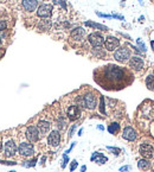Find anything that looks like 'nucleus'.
Wrapping results in <instances>:
<instances>
[{"mask_svg": "<svg viewBox=\"0 0 154 172\" xmlns=\"http://www.w3.org/2000/svg\"><path fill=\"white\" fill-rule=\"evenodd\" d=\"M145 66V62L141 57L139 56H134L129 59V68L135 70V71H141Z\"/></svg>", "mask_w": 154, "mask_h": 172, "instance_id": "6e6552de", "label": "nucleus"}, {"mask_svg": "<svg viewBox=\"0 0 154 172\" xmlns=\"http://www.w3.org/2000/svg\"><path fill=\"white\" fill-rule=\"evenodd\" d=\"M120 45V39L116 37L109 36L107 37V39H104V46L108 51H115Z\"/></svg>", "mask_w": 154, "mask_h": 172, "instance_id": "0eeeda50", "label": "nucleus"}, {"mask_svg": "<svg viewBox=\"0 0 154 172\" xmlns=\"http://www.w3.org/2000/svg\"><path fill=\"white\" fill-rule=\"evenodd\" d=\"M129 169H131V167H129V166H123V167H121V169H120V172H124V171H128V170H129Z\"/></svg>", "mask_w": 154, "mask_h": 172, "instance_id": "2f4dec72", "label": "nucleus"}, {"mask_svg": "<svg viewBox=\"0 0 154 172\" xmlns=\"http://www.w3.org/2000/svg\"><path fill=\"white\" fill-rule=\"evenodd\" d=\"M59 141H61V134H59V132H58V131H52V132L49 134V138H47L49 145L56 147V146L59 145Z\"/></svg>", "mask_w": 154, "mask_h": 172, "instance_id": "f8f14e48", "label": "nucleus"}, {"mask_svg": "<svg viewBox=\"0 0 154 172\" xmlns=\"http://www.w3.org/2000/svg\"><path fill=\"white\" fill-rule=\"evenodd\" d=\"M18 151L24 157H31L33 154V152H34L32 144H30V142H22L19 145V147H18Z\"/></svg>", "mask_w": 154, "mask_h": 172, "instance_id": "1a4fd4ad", "label": "nucleus"}, {"mask_svg": "<svg viewBox=\"0 0 154 172\" xmlns=\"http://www.w3.org/2000/svg\"><path fill=\"white\" fill-rule=\"evenodd\" d=\"M38 2H39L38 0H24L23 1V7L27 12H32L38 7Z\"/></svg>", "mask_w": 154, "mask_h": 172, "instance_id": "2eb2a0df", "label": "nucleus"}, {"mask_svg": "<svg viewBox=\"0 0 154 172\" xmlns=\"http://www.w3.org/2000/svg\"><path fill=\"white\" fill-rule=\"evenodd\" d=\"M146 87L154 91V75H148L146 77Z\"/></svg>", "mask_w": 154, "mask_h": 172, "instance_id": "412c9836", "label": "nucleus"}, {"mask_svg": "<svg viewBox=\"0 0 154 172\" xmlns=\"http://www.w3.org/2000/svg\"><path fill=\"white\" fill-rule=\"evenodd\" d=\"M119 129H120V125H119V124H116V122H114V124H111V125L108 126V132L111 133V134H115Z\"/></svg>", "mask_w": 154, "mask_h": 172, "instance_id": "5701e85b", "label": "nucleus"}, {"mask_svg": "<svg viewBox=\"0 0 154 172\" xmlns=\"http://www.w3.org/2000/svg\"><path fill=\"white\" fill-rule=\"evenodd\" d=\"M9 172H16V171H9Z\"/></svg>", "mask_w": 154, "mask_h": 172, "instance_id": "79ce46f5", "label": "nucleus"}, {"mask_svg": "<svg viewBox=\"0 0 154 172\" xmlns=\"http://www.w3.org/2000/svg\"><path fill=\"white\" fill-rule=\"evenodd\" d=\"M77 165H78V164H77L76 160L72 161V163H71V166H70V171H71V172L75 171V170H76V167H77Z\"/></svg>", "mask_w": 154, "mask_h": 172, "instance_id": "c85d7f7f", "label": "nucleus"}, {"mask_svg": "<svg viewBox=\"0 0 154 172\" xmlns=\"http://www.w3.org/2000/svg\"><path fill=\"white\" fill-rule=\"evenodd\" d=\"M88 41H89V43L91 44L94 48H100V46H102V45L104 44V38H103V36L99 32H94V33H91V34H89Z\"/></svg>", "mask_w": 154, "mask_h": 172, "instance_id": "20e7f679", "label": "nucleus"}, {"mask_svg": "<svg viewBox=\"0 0 154 172\" xmlns=\"http://www.w3.org/2000/svg\"><path fill=\"white\" fill-rule=\"evenodd\" d=\"M122 137L126 140H129V141H134L136 139V132L132 128V127H126L123 129V133H122Z\"/></svg>", "mask_w": 154, "mask_h": 172, "instance_id": "dca6fc26", "label": "nucleus"}, {"mask_svg": "<svg viewBox=\"0 0 154 172\" xmlns=\"http://www.w3.org/2000/svg\"><path fill=\"white\" fill-rule=\"evenodd\" d=\"M136 43H138V46H139V48H141V51L146 52V50H147V49H146V45L143 44L142 41H141V39H138V41H136Z\"/></svg>", "mask_w": 154, "mask_h": 172, "instance_id": "393cba45", "label": "nucleus"}, {"mask_svg": "<svg viewBox=\"0 0 154 172\" xmlns=\"http://www.w3.org/2000/svg\"><path fill=\"white\" fill-rule=\"evenodd\" d=\"M107 149H108L109 151H111V152H114V154H115V156H119V154H120V152H121V151H120V149L111 147V146H107Z\"/></svg>", "mask_w": 154, "mask_h": 172, "instance_id": "a878e982", "label": "nucleus"}, {"mask_svg": "<svg viewBox=\"0 0 154 172\" xmlns=\"http://www.w3.org/2000/svg\"><path fill=\"white\" fill-rule=\"evenodd\" d=\"M38 129H39V133L42 135H45L50 131V122H47V121H39Z\"/></svg>", "mask_w": 154, "mask_h": 172, "instance_id": "a211bd4d", "label": "nucleus"}, {"mask_svg": "<svg viewBox=\"0 0 154 172\" xmlns=\"http://www.w3.org/2000/svg\"><path fill=\"white\" fill-rule=\"evenodd\" d=\"M86 170H87V166H82V167H81V171L82 172H84Z\"/></svg>", "mask_w": 154, "mask_h": 172, "instance_id": "f704fd0d", "label": "nucleus"}, {"mask_svg": "<svg viewBox=\"0 0 154 172\" xmlns=\"http://www.w3.org/2000/svg\"><path fill=\"white\" fill-rule=\"evenodd\" d=\"M75 128H76V126H75V125H74V126H72V127L70 128V132H69V137H71V135H72V133H74Z\"/></svg>", "mask_w": 154, "mask_h": 172, "instance_id": "473e14b6", "label": "nucleus"}, {"mask_svg": "<svg viewBox=\"0 0 154 172\" xmlns=\"http://www.w3.org/2000/svg\"><path fill=\"white\" fill-rule=\"evenodd\" d=\"M139 151H140V154L145 159H151L153 157V147L149 144H142L140 146Z\"/></svg>", "mask_w": 154, "mask_h": 172, "instance_id": "9b49d317", "label": "nucleus"}, {"mask_svg": "<svg viewBox=\"0 0 154 172\" xmlns=\"http://www.w3.org/2000/svg\"><path fill=\"white\" fill-rule=\"evenodd\" d=\"M70 36H71V38H72L74 41L79 42V41H82V39L84 38V36H86V31H84V29H83V27H76L75 30H72V31H71Z\"/></svg>", "mask_w": 154, "mask_h": 172, "instance_id": "4468645a", "label": "nucleus"}, {"mask_svg": "<svg viewBox=\"0 0 154 172\" xmlns=\"http://www.w3.org/2000/svg\"><path fill=\"white\" fill-rule=\"evenodd\" d=\"M100 110L102 114H106V109H104V97L101 96L100 99Z\"/></svg>", "mask_w": 154, "mask_h": 172, "instance_id": "b1692460", "label": "nucleus"}, {"mask_svg": "<svg viewBox=\"0 0 154 172\" xmlns=\"http://www.w3.org/2000/svg\"><path fill=\"white\" fill-rule=\"evenodd\" d=\"M138 167L140 169V170H148L149 167H151V163L147 160V159H141V160L138 161Z\"/></svg>", "mask_w": 154, "mask_h": 172, "instance_id": "aec40b11", "label": "nucleus"}, {"mask_svg": "<svg viewBox=\"0 0 154 172\" xmlns=\"http://www.w3.org/2000/svg\"><path fill=\"white\" fill-rule=\"evenodd\" d=\"M97 128L101 129V131H103V126H97Z\"/></svg>", "mask_w": 154, "mask_h": 172, "instance_id": "4c0bfd02", "label": "nucleus"}, {"mask_svg": "<svg viewBox=\"0 0 154 172\" xmlns=\"http://www.w3.org/2000/svg\"><path fill=\"white\" fill-rule=\"evenodd\" d=\"M38 27H39V30H43V31L50 30V27H51V22H50V20H42V22L38 24Z\"/></svg>", "mask_w": 154, "mask_h": 172, "instance_id": "4be33fe9", "label": "nucleus"}, {"mask_svg": "<svg viewBox=\"0 0 154 172\" xmlns=\"http://www.w3.org/2000/svg\"><path fill=\"white\" fill-rule=\"evenodd\" d=\"M96 14H97L99 17H102V18H108V19L113 18V17H111V14H103V13H100V12H96Z\"/></svg>", "mask_w": 154, "mask_h": 172, "instance_id": "cd10ccee", "label": "nucleus"}, {"mask_svg": "<svg viewBox=\"0 0 154 172\" xmlns=\"http://www.w3.org/2000/svg\"><path fill=\"white\" fill-rule=\"evenodd\" d=\"M76 101L81 106L88 108V109H94L96 107V96L94 94H87L84 96L77 97Z\"/></svg>", "mask_w": 154, "mask_h": 172, "instance_id": "f03ea898", "label": "nucleus"}, {"mask_svg": "<svg viewBox=\"0 0 154 172\" xmlns=\"http://www.w3.org/2000/svg\"><path fill=\"white\" fill-rule=\"evenodd\" d=\"M138 1H139V2L141 4V5H143V2H142V1H141V0H138Z\"/></svg>", "mask_w": 154, "mask_h": 172, "instance_id": "ea45409f", "label": "nucleus"}, {"mask_svg": "<svg viewBox=\"0 0 154 172\" xmlns=\"http://www.w3.org/2000/svg\"><path fill=\"white\" fill-rule=\"evenodd\" d=\"M55 1H56V0H55Z\"/></svg>", "mask_w": 154, "mask_h": 172, "instance_id": "37998d69", "label": "nucleus"}, {"mask_svg": "<svg viewBox=\"0 0 154 172\" xmlns=\"http://www.w3.org/2000/svg\"><path fill=\"white\" fill-rule=\"evenodd\" d=\"M114 58L117 61V62H121V63H124L127 62L129 58H131V50L126 46L123 48H119L117 50H115L114 52Z\"/></svg>", "mask_w": 154, "mask_h": 172, "instance_id": "7ed1b4c3", "label": "nucleus"}, {"mask_svg": "<svg viewBox=\"0 0 154 172\" xmlns=\"http://www.w3.org/2000/svg\"><path fill=\"white\" fill-rule=\"evenodd\" d=\"M39 135H40V133H39L38 127H36V126H29L27 127V129H26V139L29 140L30 142L38 141Z\"/></svg>", "mask_w": 154, "mask_h": 172, "instance_id": "423d86ee", "label": "nucleus"}, {"mask_svg": "<svg viewBox=\"0 0 154 172\" xmlns=\"http://www.w3.org/2000/svg\"><path fill=\"white\" fill-rule=\"evenodd\" d=\"M66 115H68V118L70 119L71 121H75L77 119L81 116V108L78 107V106H70V107L68 108V110H66Z\"/></svg>", "mask_w": 154, "mask_h": 172, "instance_id": "9d476101", "label": "nucleus"}, {"mask_svg": "<svg viewBox=\"0 0 154 172\" xmlns=\"http://www.w3.org/2000/svg\"><path fill=\"white\" fill-rule=\"evenodd\" d=\"M16 152H17V146H16L14 141L13 140L7 141L6 145H5V156L7 158H10V157H13L16 154Z\"/></svg>", "mask_w": 154, "mask_h": 172, "instance_id": "ddd939ff", "label": "nucleus"}, {"mask_svg": "<svg viewBox=\"0 0 154 172\" xmlns=\"http://www.w3.org/2000/svg\"><path fill=\"white\" fill-rule=\"evenodd\" d=\"M82 132H83V129H79V132H78V135H82Z\"/></svg>", "mask_w": 154, "mask_h": 172, "instance_id": "e433bc0d", "label": "nucleus"}, {"mask_svg": "<svg viewBox=\"0 0 154 172\" xmlns=\"http://www.w3.org/2000/svg\"><path fill=\"white\" fill-rule=\"evenodd\" d=\"M0 45H1V39H0Z\"/></svg>", "mask_w": 154, "mask_h": 172, "instance_id": "a19ab883", "label": "nucleus"}, {"mask_svg": "<svg viewBox=\"0 0 154 172\" xmlns=\"http://www.w3.org/2000/svg\"><path fill=\"white\" fill-rule=\"evenodd\" d=\"M6 27H7V23H6V20H0V31L6 30Z\"/></svg>", "mask_w": 154, "mask_h": 172, "instance_id": "bb28decb", "label": "nucleus"}, {"mask_svg": "<svg viewBox=\"0 0 154 172\" xmlns=\"http://www.w3.org/2000/svg\"><path fill=\"white\" fill-rule=\"evenodd\" d=\"M63 158H64V160H63V164H62V167L64 169V167L66 166V164H68V161H69V158L66 157V154H64V156H63Z\"/></svg>", "mask_w": 154, "mask_h": 172, "instance_id": "c756f323", "label": "nucleus"}, {"mask_svg": "<svg viewBox=\"0 0 154 172\" xmlns=\"http://www.w3.org/2000/svg\"><path fill=\"white\" fill-rule=\"evenodd\" d=\"M113 18H116V19H120V20H124V17L123 16H120V14H111Z\"/></svg>", "mask_w": 154, "mask_h": 172, "instance_id": "7c9ffc66", "label": "nucleus"}, {"mask_svg": "<svg viewBox=\"0 0 154 172\" xmlns=\"http://www.w3.org/2000/svg\"><path fill=\"white\" fill-rule=\"evenodd\" d=\"M153 165H154V164H153Z\"/></svg>", "mask_w": 154, "mask_h": 172, "instance_id": "c03bdc74", "label": "nucleus"}, {"mask_svg": "<svg viewBox=\"0 0 154 172\" xmlns=\"http://www.w3.org/2000/svg\"><path fill=\"white\" fill-rule=\"evenodd\" d=\"M1 149H2V144L0 142V151H1Z\"/></svg>", "mask_w": 154, "mask_h": 172, "instance_id": "58836bf2", "label": "nucleus"}, {"mask_svg": "<svg viewBox=\"0 0 154 172\" xmlns=\"http://www.w3.org/2000/svg\"><path fill=\"white\" fill-rule=\"evenodd\" d=\"M59 2H61V5H62V6H63V9H64V10H65V9H66L65 1H64V0H59Z\"/></svg>", "mask_w": 154, "mask_h": 172, "instance_id": "72a5a7b5", "label": "nucleus"}, {"mask_svg": "<svg viewBox=\"0 0 154 172\" xmlns=\"http://www.w3.org/2000/svg\"><path fill=\"white\" fill-rule=\"evenodd\" d=\"M90 160L95 161V163H97V164H104V163L108 161V158L104 157L103 154L99 153V152H94V154H93L91 158H90Z\"/></svg>", "mask_w": 154, "mask_h": 172, "instance_id": "f3484780", "label": "nucleus"}, {"mask_svg": "<svg viewBox=\"0 0 154 172\" xmlns=\"http://www.w3.org/2000/svg\"><path fill=\"white\" fill-rule=\"evenodd\" d=\"M151 45H152V49H153V51H154V41L151 42Z\"/></svg>", "mask_w": 154, "mask_h": 172, "instance_id": "c9c22d12", "label": "nucleus"}, {"mask_svg": "<svg viewBox=\"0 0 154 172\" xmlns=\"http://www.w3.org/2000/svg\"><path fill=\"white\" fill-rule=\"evenodd\" d=\"M52 10H54L52 5H50V4H43V5H40L38 7L37 16L40 17V18H49L52 14Z\"/></svg>", "mask_w": 154, "mask_h": 172, "instance_id": "39448f33", "label": "nucleus"}, {"mask_svg": "<svg viewBox=\"0 0 154 172\" xmlns=\"http://www.w3.org/2000/svg\"><path fill=\"white\" fill-rule=\"evenodd\" d=\"M101 76L103 81H106L109 86H117L119 88H123L124 84L129 82V78L132 80V76H129L124 69L115 64L103 66V69L101 70Z\"/></svg>", "mask_w": 154, "mask_h": 172, "instance_id": "f257e3e1", "label": "nucleus"}, {"mask_svg": "<svg viewBox=\"0 0 154 172\" xmlns=\"http://www.w3.org/2000/svg\"><path fill=\"white\" fill-rule=\"evenodd\" d=\"M86 25L87 26H90V27H94V29H97V30H101V31H108L109 29L102 24H97V23H93V22H86Z\"/></svg>", "mask_w": 154, "mask_h": 172, "instance_id": "6ab92c4d", "label": "nucleus"}]
</instances>
